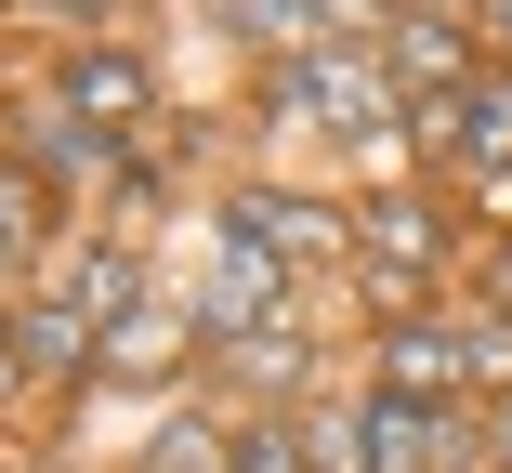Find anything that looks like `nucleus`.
Here are the masks:
<instances>
[{"instance_id": "14", "label": "nucleus", "mask_w": 512, "mask_h": 473, "mask_svg": "<svg viewBox=\"0 0 512 473\" xmlns=\"http://www.w3.org/2000/svg\"><path fill=\"white\" fill-rule=\"evenodd\" d=\"M27 250H40V184L0 171V276H27Z\"/></svg>"}, {"instance_id": "7", "label": "nucleus", "mask_w": 512, "mask_h": 473, "mask_svg": "<svg viewBox=\"0 0 512 473\" xmlns=\"http://www.w3.org/2000/svg\"><path fill=\"white\" fill-rule=\"evenodd\" d=\"M14 342L40 382H79V368H106V329H92L79 303H14Z\"/></svg>"}, {"instance_id": "11", "label": "nucleus", "mask_w": 512, "mask_h": 473, "mask_svg": "<svg viewBox=\"0 0 512 473\" xmlns=\"http://www.w3.org/2000/svg\"><path fill=\"white\" fill-rule=\"evenodd\" d=\"M224 368H237L250 395H276V408H289V382H302L316 355H302V329H289V316H263V329H237V355H224Z\"/></svg>"}, {"instance_id": "19", "label": "nucleus", "mask_w": 512, "mask_h": 473, "mask_svg": "<svg viewBox=\"0 0 512 473\" xmlns=\"http://www.w3.org/2000/svg\"><path fill=\"white\" fill-rule=\"evenodd\" d=\"M27 14H66V27H92V14H106V0H27Z\"/></svg>"}, {"instance_id": "2", "label": "nucleus", "mask_w": 512, "mask_h": 473, "mask_svg": "<svg viewBox=\"0 0 512 473\" xmlns=\"http://www.w3.org/2000/svg\"><path fill=\"white\" fill-rule=\"evenodd\" d=\"M224 237H237V250H276L289 276H316V263L342 250V224H329V211H302V198H263V184H237V198H224Z\"/></svg>"}, {"instance_id": "9", "label": "nucleus", "mask_w": 512, "mask_h": 473, "mask_svg": "<svg viewBox=\"0 0 512 473\" xmlns=\"http://www.w3.org/2000/svg\"><path fill=\"white\" fill-rule=\"evenodd\" d=\"M66 106H79V119H106V132H132V119L158 106V79H145L132 53H79V66H66Z\"/></svg>"}, {"instance_id": "6", "label": "nucleus", "mask_w": 512, "mask_h": 473, "mask_svg": "<svg viewBox=\"0 0 512 473\" xmlns=\"http://www.w3.org/2000/svg\"><path fill=\"white\" fill-rule=\"evenodd\" d=\"M355 237H368V263H407V276H434V263H447V211H434V198H407V184H381Z\"/></svg>"}, {"instance_id": "4", "label": "nucleus", "mask_w": 512, "mask_h": 473, "mask_svg": "<svg viewBox=\"0 0 512 473\" xmlns=\"http://www.w3.org/2000/svg\"><path fill=\"white\" fill-rule=\"evenodd\" d=\"M434 421H447V395H394L381 382V408L355 421V460L368 473H434Z\"/></svg>"}, {"instance_id": "10", "label": "nucleus", "mask_w": 512, "mask_h": 473, "mask_svg": "<svg viewBox=\"0 0 512 473\" xmlns=\"http://www.w3.org/2000/svg\"><path fill=\"white\" fill-rule=\"evenodd\" d=\"M381 53H394V79H407V92H460V79H473L447 14H394V27H381Z\"/></svg>"}, {"instance_id": "18", "label": "nucleus", "mask_w": 512, "mask_h": 473, "mask_svg": "<svg viewBox=\"0 0 512 473\" xmlns=\"http://www.w3.org/2000/svg\"><path fill=\"white\" fill-rule=\"evenodd\" d=\"M486 447H499V473H512V395H499V408H486Z\"/></svg>"}, {"instance_id": "20", "label": "nucleus", "mask_w": 512, "mask_h": 473, "mask_svg": "<svg viewBox=\"0 0 512 473\" xmlns=\"http://www.w3.org/2000/svg\"><path fill=\"white\" fill-rule=\"evenodd\" d=\"M486 14H499V40H512V0H486Z\"/></svg>"}, {"instance_id": "13", "label": "nucleus", "mask_w": 512, "mask_h": 473, "mask_svg": "<svg viewBox=\"0 0 512 473\" xmlns=\"http://www.w3.org/2000/svg\"><path fill=\"white\" fill-rule=\"evenodd\" d=\"M145 473H237V434H211V421H158V434H145Z\"/></svg>"}, {"instance_id": "17", "label": "nucleus", "mask_w": 512, "mask_h": 473, "mask_svg": "<svg viewBox=\"0 0 512 473\" xmlns=\"http://www.w3.org/2000/svg\"><path fill=\"white\" fill-rule=\"evenodd\" d=\"M473 184H486V211H499V224H512V158H486V171H473Z\"/></svg>"}, {"instance_id": "8", "label": "nucleus", "mask_w": 512, "mask_h": 473, "mask_svg": "<svg viewBox=\"0 0 512 473\" xmlns=\"http://www.w3.org/2000/svg\"><path fill=\"white\" fill-rule=\"evenodd\" d=\"M184 355H197V316H171L158 290L106 329V368H119V382H158V368H184Z\"/></svg>"}, {"instance_id": "1", "label": "nucleus", "mask_w": 512, "mask_h": 473, "mask_svg": "<svg viewBox=\"0 0 512 473\" xmlns=\"http://www.w3.org/2000/svg\"><path fill=\"white\" fill-rule=\"evenodd\" d=\"M289 290H302V276H289L276 250H224V276H211V290H197L184 316H197V342H237V329L289 316Z\"/></svg>"}, {"instance_id": "12", "label": "nucleus", "mask_w": 512, "mask_h": 473, "mask_svg": "<svg viewBox=\"0 0 512 473\" xmlns=\"http://www.w3.org/2000/svg\"><path fill=\"white\" fill-rule=\"evenodd\" d=\"M66 303H79V316H92V329H119V316H132V303H145V276H132V263H119V250H79V276H66Z\"/></svg>"}, {"instance_id": "5", "label": "nucleus", "mask_w": 512, "mask_h": 473, "mask_svg": "<svg viewBox=\"0 0 512 473\" xmlns=\"http://www.w3.org/2000/svg\"><path fill=\"white\" fill-rule=\"evenodd\" d=\"M381 382H394V395H460V382H473V355H460V329L381 316Z\"/></svg>"}, {"instance_id": "3", "label": "nucleus", "mask_w": 512, "mask_h": 473, "mask_svg": "<svg viewBox=\"0 0 512 473\" xmlns=\"http://www.w3.org/2000/svg\"><path fill=\"white\" fill-rule=\"evenodd\" d=\"M421 145H460L473 171L512 158V79H460V92H421Z\"/></svg>"}, {"instance_id": "15", "label": "nucleus", "mask_w": 512, "mask_h": 473, "mask_svg": "<svg viewBox=\"0 0 512 473\" xmlns=\"http://www.w3.org/2000/svg\"><path fill=\"white\" fill-rule=\"evenodd\" d=\"M237 473H316V460H302V434H276V421H250V434H237Z\"/></svg>"}, {"instance_id": "16", "label": "nucleus", "mask_w": 512, "mask_h": 473, "mask_svg": "<svg viewBox=\"0 0 512 473\" xmlns=\"http://www.w3.org/2000/svg\"><path fill=\"white\" fill-rule=\"evenodd\" d=\"M14 395H40V368H27V342H14V316H0V408Z\"/></svg>"}]
</instances>
